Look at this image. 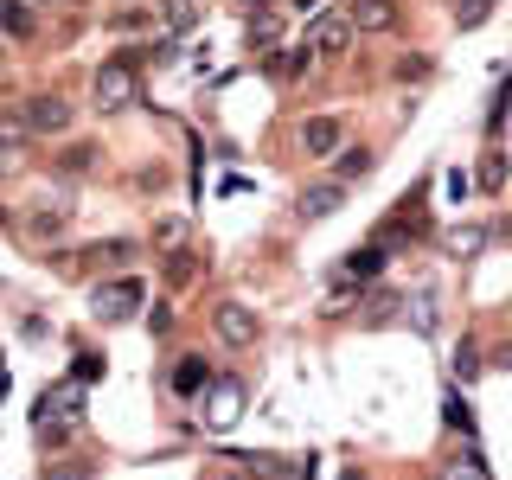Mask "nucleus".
Wrapping results in <instances>:
<instances>
[{
	"instance_id": "1",
	"label": "nucleus",
	"mask_w": 512,
	"mask_h": 480,
	"mask_svg": "<svg viewBox=\"0 0 512 480\" xmlns=\"http://www.w3.org/2000/svg\"><path fill=\"white\" fill-rule=\"evenodd\" d=\"M90 96H96V109H135V96H141V84H135V58H103L96 64V77H90Z\"/></svg>"
},
{
	"instance_id": "2",
	"label": "nucleus",
	"mask_w": 512,
	"mask_h": 480,
	"mask_svg": "<svg viewBox=\"0 0 512 480\" xmlns=\"http://www.w3.org/2000/svg\"><path fill=\"white\" fill-rule=\"evenodd\" d=\"M244 416V378H212L199 391V423L205 429H231Z\"/></svg>"
},
{
	"instance_id": "3",
	"label": "nucleus",
	"mask_w": 512,
	"mask_h": 480,
	"mask_svg": "<svg viewBox=\"0 0 512 480\" xmlns=\"http://www.w3.org/2000/svg\"><path fill=\"white\" fill-rule=\"evenodd\" d=\"M141 301H148V282H141V276H116V282H96L90 308H96V320H128Z\"/></svg>"
},
{
	"instance_id": "4",
	"label": "nucleus",
	"mask_w": 512,
	"mask_h": 480,
	"mask_svg": "<svg viewBox=\"0 0 512 480\" xmlns=\"http://www.w3.org/2000/svg\"><path fill=\"white\" fill-rule=\"evenodd\" d=\"M212 327H218V340L224 346H256V333H263V320H256V308H244V301H218L212 308Z\"/></svg>"
},
{
	"instance_id": "5",
	"label": "nucleus",
	"mask_w": 512,
	"mask_h": 480,
	"mask_svg": "<svg viewBox=\"0 0 512 480\" xmlns=\"http://www.w3.org/2000/svg\"><path fill=\"white\" fill-rule=\"evenodd\" d=\"M20 122H26V135H64L71 128V103L64 96H26Z\"/></svg>"
},
{
	"instance_id": "6",
	"label": "nucleus",
	"mask_w": 512,
	"mask_h": 480,
	"mask_svg": "<svg viewBox=\"0 0 512 480\" xmlns=\"http://www.w3.org/2000/svg\"><path fill=\"white\" fill-rule=\"evenodd\" d=\"M346 39H352L346 13H314V20H308V45H301V52H314V58H340V52H346Z\"/></svg>"
},
{
	"instance_id": "7",
	"label": "nucleus",
	"mask_w": 512,
	"mask_h": 480,
	"mask_svg": "<svg viewBox=\"0 0 512 480\" xmlns=\"http://www.w3.org/2000/svg\"><path fill=\"white\" fill-rule=\"evenodd\" d=\"M340 148H346V128H340V116H308V122H301V154L333 160Z\"/></svg>"
},
{
	"instance_id": "8",
	"label": "nucleus",
	"mask_w": 512,
	"mask_h": 480,
	"mask_svg": "<svg viewBox=\"0 0 512 480\" xmlns=\"http://www.w3.org/2000/svg\"><path fill=\"white\" fill-rule=\"evenodd\" d=\"M397 20H404L397 0H352V7H346V26L352 32H397Z\"/></svg>"
},
{
	"instance_id": "9",
	"label": "nucleus",
	"mask_w": 512,
	"mask_h": 480,
	"mask_svg": "<svg viewBox=\"0 0 512 480\" xmlns=\"http://www.w3.org/2000/svg\"><path fill=\"white\" fill-rule=\"evenodd\" d=\"M340 205H346V186H340V180H327V186H308V192H301V199H295V212L308 218V224H320V218H333V212H340Z\"/></svg>"
},
{
	"instance_id": "10",
	"label": "nucleus",
	"mask_w": 512,
	"mask_h": 480,
	"mask_svg": "<svg viewBox=\"0 0 512 480\" xmlns=\"http://www.w3.org/2000/svg\"><path fill=\"white\" fill-rule=\"evenodd\" d=\"M205 384H212V365H205L199 352H180V365H173V391H180V397H199Z\"/></svg>"
},
{
	"instance_id": "11",
	"label": "nucleus",
	"mask_w": 512,
	"mask_h": 480,
	"mask_svg": "<svg viewBox=\"0 0 512 480\" xmlns=\"http://www.w3.org/2000/svg\"><path fill=\"white\" fill-rule=\"evenodd\" d=\"M372 167H378V154H372V148H340V154H333V180H340V186L365 180Z\"/></svg>"
},
{
	"instance_id": "12",
	"label": "nucleus",
	"mask_w": 512,
	"mask_h": 480,
	"mask_svg": "<svg viewBox=\"0 0 512 480\" xmlns=\"http://www.w3.org/2000/svg\"><path fill=\"white\" fill-rule=\"evenodd\" d=\"M378 269H384V237H378V244H365V250H352V256H346V282H372Z\"/></svg>"
},
{
	"instance_id": "13",
	"label": "nucleus",
	"mask_w": 512,
	"mask_h": 480,
	"mask_svg": "<svg viewBox=\"0 0 512 480\" xmlns=\"http://www.w3.org/2000/svg\"><path fill=\"white\" fill-rule=\"evenodd\" d=\"M192 276H205V256H199V250H173V256H167V282L186 288Z\"/></svg>"
},
{
	"instance_id": "14",
	"label": "nucleus",
	"mask_w": 512,
	"mask_h": 480,
	"mask_svg": "<svg viewBox=\"0 0 512 480\" xmlns=\"http://www.w3.org/2000/svg\"><path fill=\"white\" fill-rule=\"evenodd\" d=\"M64 224H71V205H52V212H32V218H26V231L45 244V237H58V231H64Z\"/></svg>"
},
{
	"instance_id": "15",
	"label": "nucleus",
	"mask_w": 512,
	"mask_h": 480,
	"mask_svg": "<svg viewBox=\"0 0 512 480\" xmlns=\"http://www.w3.org/2000/svg\"><path fill=\"white\" fill-rule=\"evenodd\" d=\"M0 32H7V39H32V13L20 0H0Z\"/></svg>"
},
{
	"instance_id": "16",
	"label": "nucleus",
	"mask_w": 512,
	"mask_h": 480,
	"mask_svg": "<svg viewBox=\"0 0 512 480\" xmlns=\"http://www.w3.org/2000/svg\"><path fill=\"white\" fill-rule=\"evenodd\" d=\"M493 20V0H455V26L461 32H474V26H487Z\"/></svg>"
},
{
	"instance_id": "17",
	"label": "nucleus",
	"mask_w": 512,
	"mask_h": 480,
	"mask_svg": "<svg viewBox=\"0 0 512 480\" xmlns=\"http://www.w3.org/2000/svg\"><path fill=\"white\" fill-rule=\"evenodd\" d=\"M160 7H167V26L173 32H186L192 20H199V0H160Z\"/></svg>"
},
{
	"instance_id": "18",
	"label": "nucleus",
	"mask_w": 512,
	"mask_h": 480,
	"mask_svg": "<svg viewBox=\"0 0 512 480\" xmlns=\"http://www.w3.org/2000/svg\"><path fill=\"white\" fill-rule=\"evenodd\" d=\"M436 480H487V474H480V455L468 448V455H461V461H448V468H442Z\"/></svg>"
},
{
	"instance_id": "19",
	"label": "nucleus",
	"mask_w": 512,
	"mask_h": 480,
	"mask_svg": "<svg viewBox=\"0 0 512 480\" xmlns=\"http://www.w3.org/2000/svg\"><path fill=\"white\" fill-rule=\"evenodd\" d=\"M45 480H90L84 461H45Z\"/></svg>"
},
{
	"instance_id": "20",
	"label": "nucleus",
	"mask_w": 512,
	"mask_h": 480,
	"mask_svg": "<svg viewBox=\"0 0 512 480\" xmlns=\"http://www.w3.org/2000/svg\"><path fill=\"white\" fill-rule=\"evenodd\" d=\"M500 180H506V160H500V154H487V167H480V186L493 192V186H500Z\"/></svg>"
},
{
	"instance_id": "21",
	"label": "nucleus",
	"mask_w": 512,
	"mask_h": 480,
	"mask_svg": "<svg viewBox=\"0 0 512 480\" xmlns=\"http://www.w3.org/2000/svg\"><path fill=\"white\" fill-rule=\"evenodd\" d=\"M448 199H455V205L468 199V173H461V167H448Z\"/></svg>"
},
{
	"instance_id": "22",
	"label": "nucleus",
	"mask_w": 512,
	"mask_h": 480,
	"mask_svg": "<svg viewBox=\"0 0 512 480\" xmlns=\"http://www.w3.org/2000/svg\"><path fill=\"white\" fill-rule=\"evenodd\" d=\"M288 7H295L301 20H314V13H320V0H288Z\"/></svg>"
},
{
	"instance_id": "23",
	"label": "nucleus",
	"mask_w": 512,
	"mask_h": 480,
	"mask_svg": "<svg viewBox=\"0 0 512 480\" xmlns=\"http://www.w3.org/2000/svg\"><path fill=\"white\" fill-rule=\"evenodd\" d=\"M13 167V135H0V173Z\"/></svg>"
},
{
	"instance_id": "24",
	"label": "nucleus",
	"mask_w": 512,
	"mask_h": 480,
	"mask_svg": "<svg viewBox=\"0 0 512 480\" xmlns=\"http://www.w3.org/2000/svg\"><path fill=\"white\" fill-rule=\"evenodd\" d=\"M244 7H256V13H263V7H269V0H244Z\"/></svg>"
},
{
	"instance_id": "25",
	"label": "nucleus",
	"mask_w": 512,
	"mask_h": 480,
	"mask_svg": "<svg viewBox=\"0 0 512 480\" xmlns=\"http://www.w3.org/2000/svg\"><path fill=\"white\" fill-rule=\"evenodd\" d=\"M231 480H256V474H244V468H237V474H231Z\"/></svg>"
},
{
	"instance_id": "26",
	"label": "nucleus",
	"mask_w": 512,
	"mask_h": 480,
	"mask_svg": "<svg viewBox=\"0 0 512 480\" xmlns=\"http://www.w3.org/2000/svg\"><path fill=\"white\" fill-rule=\"evenodd\" d=\"M0 64H7V52H0Z\"/></svg>"
}]
</instances>
